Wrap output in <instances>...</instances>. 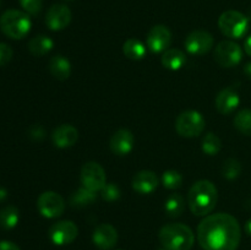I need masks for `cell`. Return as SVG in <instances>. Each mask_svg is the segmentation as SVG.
<instances>
[{
    "mask_svg": "<svg viewBox=\"0 0 251 250\" xmlns=\"http://www.w3.org/2000/svg\"><path fill=\"white\" fill-rule=\"evenodd\" d=\"M242 239L240 225L229 213H215L198 227V240L203 250H237Z\"/></svg>",
    "mask_w": 251,
    "mask_h": 250,
    "instance_id": "6da1fadb",
    "label": "cell"
},
{
    "mask_svg": "<svg viewBox=\"0 0 251 250\" xmlns=\"http://www.w3.org/2000/svg\"><path fill=\"white\" fill-rule=\"evenodd\" d=\"M217 188L210 180H199L190 188L188 205L195 216H208L217 203Z\"/></svg>",
    "mask_w": 251,
    "mask_h": 250,
    "instance_id": "7a4b0ae2",
    "label": "cell"
},
{
    "mask_svg": "<svg viewBox=\"0 0 251 250\" xmlns=\"http://www.w3.org/2000/svg\"><path fill=\"white\" fill-rule=\"evenodd\" d=\"M159 242L167 250H190L195 237L190 227L183 223H168L159 230Z\"/></svg>",
    "mask_w": 251,
    "mask_h": 250,
    "instance_id": "3957f363",
    "label": "cell"
},
{
    "mask_svg": "<svg viewBox=\"0 0 251 250\" xmlns=\"http://www.w3.org/2000/svg\"><path fill=\"white\" fill-rule=\"evenodd\" d=\"M0 29L9 38L22 39L31 31V19L24 11L7 10L0 16Z\"/></svg>",
    "mask_w": 251,
    "mask_h": 250,
    "instance_id": "277c9868",
    "label": "cell"
},
{
    "mask_svg": "<svg viewBox=\"0 0 251 250\" xmlns=\"http://www.w3.org/2000/svg\"><path fill=\"white\" fill-rule=\"evenodd\" d=\"M218 27L225 36L229 38H242L249 28V20L237 10L225 11L218 19Z\"/></svg>",
    "mask_w": 251,
    "mask_h": 250,
    "instance_id": "5b68a950",
    "label": "cell"
},
{
    "mask_svg": "<svg viewBox=\"0 0 251 250\" xmlns=\"http://www.w3.org/2000/svg\"><path fill=\"white\" fill-rule=\"evenodd\" d=\"M206 122L198 110H185L176 120V130L183 137H196L205 130Z\"/></svg>",
    "mask_w": 251,
    "mask_h": 250,
    "instance_id": "8992f818",
    "label": "cell"
},
{
    "mask_svg": "<svg viewBox=\"0 0 251 250\" xmlns=\"http://www.w3.org/2000/svg\"><path fill=\"white\" fill-rule=\"evenodd\" d=\"M37 208L46 218L60 217L65 210V200L55 191H44L37 200Z\"/></svg>",
    "mask_w": 251,
    "mask_h": 250,
    "instance_id": "52a82bcc",
    "label": "cell"
},
{
    "mask_svg": "<svg viewBox=\"0 0 251 250\" xmlns=\"http://www.w3.org/2000/svg\"><path fill=\"white\" fill-rule=\"evenodd\" d=\"M81 183L85 188L93 191H100L107 184V176L103 167L97 162H87L83 164L80 173Z\"/></svg>",
    "mask_w": 251,
    "mask_h": 250,
    "instance_id": "ba28073f",
    "label": "cell"
},
{
    "mask_svg": "<svg viewBox=\"0 0 251 250\" xmlns=\"http://www.w3.org/2000/svg\"><path fill=\"white\" fill-rule=\"evenodd\" d=\"M243 50L233 41H222L215 48V60L223 68H233L242 61Z\"/></svg>",
    "mask_w": 251,
    "mask_h": 250,
    "instance_id": "9c48e42d",
    "label": "cell"
},
{
    "mask_svg": "<svg viewBox=\"0 0 251 250\" xmlns=\"http://www.w3.org/2000/svg\"><path fill=\"white\" fill-rule=\"evenodd\" d=\"M78 228L73 221H58L49 228L48 235L55 245H68L77 238Z\"/></svg>",
    "mask_w": 251,
    "mask_h": 250,
    "instance_id": "30bf717a",
    "label": "cell"
},
{
    "mask_svg": "<svg viewBox=\"0 0 251 250\" xmlns=\"http://www.w3.org/2000/svg\"><path fill=\"white\" fill-rule=\"evenodd\" d=\"M213 47V37L210 32L196 29L188 34L185 39V48L193 55H203Z\"/></svg>",
    "mask_w": 251,
    "mask_h": 250,
    "instance_id": "8fae6325",
    "label": "cell"
},
{
    "mask_svg": "<svg viewBox=\"0 0 251 250\" xmlns=\"http://www.w3.org/2000/svg\"><path fill=\"white\" fill-rule=\"evenodd\" d=\"M146 43L152 53H164L171 47L172 32L164 25L153 26L147 34Z\"/></svg>",
    "mask_w": 251,
    "mask_h": 250,
    "instance_id": "7c38bea8",
    "label": "cell"
},
{
    "mask_svg": "<svg viewBox=\"0 0 251 250\" xmlns=\"http://www.w3.org/2000/svg\"><path fill=\"white\" fill-rule=\"evenodd\" d=\"M73 14L64 4H54L49 7L46 16V24L51 31H61L70 25Z\"/></svg>",
    "mask_w": 251,
    "mask_h": 250,
    "instance_id": "4fadbf2b",
    "label": "cell"
},
{
    "mask_svg": "<svg viewBox=\"0 0 251 250\" xmlns=\"http://www.w3.org/2000/svg\"><path fill=\"white\" fill-rule=\"evenodd\" d=\"M93 244L100 250H110L118 242V232L109 223H102L93 230Z\"/></svg>",
    "mask_w": 251,
    "mask_h": 250,
    "instance_id": "5bb4252c",
    "label": "cell"
},
{
    "mask_svg": "<svg viewBox=\"0 0 251 250\" xmlns=\"http://www.w3.org/2000/svg\"><path fill=\"white\" fill-rule=\"evenodd\" d=\"M135 137L130 130L119 129L114 132L109 142V147L112 152L117 156H125L130 153L134 147Z\"/></svg>",
    "mask_w": 251,
    "mask_h": 250,
    "instance_id": "9a60e30c",
    "label": "cell"
},
{
    "mask_svg": "<svg viewBox=\"0 0 251 250\" xmlns=\"http://www.w3.org/2000/svg\"><path fill=\"white\" fill-rule=\"evenodd\" d=\"M240 103L239 95H238L237 90L234 87H227L223 88L220 93L217 95L215 100L216 108L221 114H230L234 112L238 108Z\"/></svg>",
    "mask_w": 251,
    "mask_h": 250,
    "instance_id": "2e32d148",
    "label": "cell"
},
{
    "mask_svg": "<svg viewBox=\"0 0 251 250\" xmlns=\"http://www.w3.org/2000/svg\"><path fill=\"white\" fill-rule=\"evenodd\" d=\"M78 140V131L70 124H63L56 127L51 134V141L58 149H68L74 146Z\"/></svg>",
    "mask_w": 251,
    "mask_h": 250,
    "instance_id": "e0dca14e",
    "label": "cell"
},
{
    "mask_svg": "<svg viewBox=\"0 0 251 250\" xmlns=\"http://www.w3.org/2000/svg\"><path fill=\"white\" fill-rule=\"evenodd\" d=\"M158 186V178L151 171H141L132 178V189L141 195L153 193Z\"/></svg>",
    "mask_w": 251,
    "mask_h": 250,
    "instance_id": "ac0fdd59",
    "label": "cell"
},
{
    "mask_svg": "<svg viewBox=\"0 0 251 250\" xmlns=\"http://www.w3.org/2000/svg\"><path fill=\"white\" fill-rule=\"evenodd\" d=\"M48 69L50 71L51 76L59 81L68 80L71 74L70 61L65 56L60 55V54L51 56L50 60H49Z\"/></svg>",
    "mask_w": 251,
    "mask_h": 250,
    "instance_id": "d6986e66",
    "label": "cell"
},
{
    "mask_svg": "<svg viewBox=\"0 0 251 250\" xmlns=\"http://www.w3.org/2000/svg\"><path fill=\"white\" fill-rule=\"evenodd\" d=\"M161 61L164 68L176 71L183 68L184 64L186 63V56L180 49L171 48L164 51Z\"/></svg>",
    "mask_w": 251,
    "mask_h": 250,
    "instance_id": "ffe728a7",
    "label": "cell"
},
{
    "mask_svg": "<svg viewBox=\"0 0 251 250\" xmlns=\"http://www.w3.org/2000/svg\"><path fill=\"white\" fill-rule=\"evenodd\" d=\"M96 199H97V194H96V191L90 190V189L82 186V188L77 189V190H75L73 194H71L70 205L73 206V207H78V208L86 207V206L88 205H92V203L96 201Z\"/></svg>",
    "mask_w": 251,
    "mask_h": 250,
    "instance_id": "44dd1931",
    "label": "cell"
},
{
    "mask_svg": "<svg viewBox=\"0 0 251 250\" xmlns=\"http://www.w3.org/2000/svg\"><path fill=\"white\" fill-rule=\"evenodd\" d=\"M54 42L44 34H38L28 42V50L34 56H43L53 49Z\"/></svg>",
    "mask_w": 251,
    "mask_h": 250,
    "instance_id": "7402d4cb",
    "label": "cell"
},
{
    "mask_svg": "<svg viewBox=\"0 0 251 250\" xmlns=\"http://www.w3.org/2000/svg\"><path fill=\"white\" fill-rule=\"evenodd\" d=\"M123 53L131 60H141L146 55V47L136 38H129L123 44Z\"/></svg>",
    "mask_w": 251,
    "mask_h": 250,
    "instance_id": "603a6c76",
    "label": "cell"
},
{
    "mask_svg": "<svg viewBox=\"0 0 251 250\" xmlns=\"http://www.w3.org/2000/svg\"><path fill=\"white\" fill-rule=\"evenodd\" d=\"M164 210L169 217H179L185 210V200L180 194H172L166 200Z\"/></svg>",
    "mask_w": 251,
    "mask_h": 250,
    "instance_id": "cb8c5ba5",
    "label": "cell"
},
{
    "mask_svg": "<svg viewBox=\"0 0 251 250\" xmlns=\"http://www.w3.org/2000/svg\"><path fill=\"white\" fill-rule=\"evenodd\" d=\"M20 212L15 206H6L0 211V228L5 230L12 229L17 225Z\"/></svg>",
    "mask_w": 251,
    "mask_h": 250,
    "instance_id": "d4e9b609",
    "label": "cell"
},
{
    "mask_svg": "<svg viewBox=\"0 0 251 250\" xmlns=\"http://www.w3.org/2000/svg\"><path fill=\"white\" fill-rule=\"evenodd\" d=\"M234 126L242 134L251 136V109H243L235 115Z\"/></svg>",
    "mask_w": 251,
    "mask_h": 250,
    "instance_id": "484cf974",
    "label": "cell"
},
{
    "mask_svg": "<svg viewBox=\"0 0 251 250\" xmlns=\"http://www.w3.org/2000/svg\"><path fill=\"white\" fill-rule=\"evenodd\" d=\"M222 149V141L217 135L208 132L202 140V151L208 156H216Z\"/></svg>",
    "mask_w": 251,
    "mask_h": 250,
    "instance_id": "4316f807",
    "label": "cell"
},
{
    "mask_svg": "<svg viewBox=\"0 0 251 250\" xmlns=\"http://www.w3.org/2000/svg\"><path fill=\"white\" fill-rule=\"evenodd\" d=\"M240 173H242V164L238 159L228 158L223 162L222 174L226 179H228V180L237 179L240 175Z\"/></svg>",
    "mask_w": 251,
    "mask_h": 250,
    "instance_id": "83f0119b",
    "label": "cell"
},
{
    "mask_svg": "<svg viewBox=\"0 0 251 250\" xmlns=\"http://www.w3.org/2000/svg\"><path fill=\"white\" fill-rule=\"evenodd\" d=\"M162 184H163L164 188L169 189V190H176V189L180 188L181 184H183V176L179 172L171 169V171H167L163 173Z\"/></svg>",
    "mask_w": 251,
    "mask_h": 250,
    "instance_id": "f1b7e54d",
    "label": "cell"
},
{
    "mask_svg": "<svg viewBox=\"0 0 251 250\" xmlns=\"http://www.w3.org/2000/svg\"><path fill=\"white\" fill-rule=\"evenodd\" d=\"M100 196L104 201L108 202H113V201L119 200L120 196H122V190H120L119 186L114 183H107L100 190Z\"/></svg>",
    "mask_w": 251,
    "mask_h": 250,
    "instance_id": "f546056e",
    "label": "cell"
},
{
    "mask_svg": "<svg viewBox=\"0 0 251 250\" xmlns=\"http://www.w3.org/2000/svg\"><path fill=\"white\" fill-rule=\"evenodd\" d=\"M19 1L25 12L28 15H33V16L41 12L42 5H43L42 0H19Z\"/></svg>",
    "mask_w": 251,
    "mask_h": 250,
    "instance_id": "4dcf8cb0",
    "label": "cell"
},
{
    "mask_svg": "<svg viewBox=\"0 0 251 250\" xmlns=\"http://www.w3.org/2000/svg\"><path fill=\"white\" fill-rule=\"evenodd\" d=\"M12 54H14V51H12L11 47L9 44L0 42V66L6 65L11 60Z\"/></svg>",
    "mask_w": 251,
    "mask_h": 250,
    "instance_id": "1f68e13d",
    "label": "cell"
},
{
    "mask_svg": "<svg viewBox=\"0 0 251 250\" xmlns=\"http://www.w3.org/2000/svg\"><path fill=\"white\" fill-rule=\"evenodd\" d=\"M44 129L41 126V125H34V126L31 127L29 130V136L32 137L33 140H42L44 137Z\"/></svg>",
    "mask_w": 251,
    "mask_h": 250,
    "instance_id": "d6a6232c",
    "label": "cell"
},
{
    "mask_svg": "<svg viewBox=\"0 0 251 250\" xmlns=\"http://www.w3.org/2000/svg\"><path fill=\"white\" fill-rule=\"evenodd\" d=\"M0 250H21L19 245L9 240H0Z\"/></svg>",
    "mask_w": 251,
    "mask_h": 250,
    "instance_id": "836d02e7",
    "label": "cell"
},
{
    "mask_svg": "<svg viewBox=\"0 0 251 250\" xmlns=\"http://www.w3.org/2000/svg\"><path fill=\"white\" fill-rule=\"evenodd\" d=\"M244 50L248 55L251 56V34L245 39V43H244Z\"/></svg>",
    "mask_w": 251,
    "mask_h": 250,
    "instance_id": "e575fe53",
    "label": "cell"
},
{
    "mask_svg": "<svg viewBox=\"0 0 251 250\" xmlns=\"http://www.w3.org/2000/svg\"><path fill=\"white\" fill-rule=\"evenodd\" d=\"M244 74H245V75H247V77L249 78V80H251V61H250V63L245 64Z\"/></svg>",
    "mask_w": 251,
    "mask_h": 250,
    "instance_id": "d590c367",
    "label": "cell"
},
{
    "mask_svg": "<svg viewBox=\"0 0 251 250\" xmlns=\"http://www.w3.org/2000/svg\"><path fill=\"white\" fill-rule=\"evenodd\" d=\"M6 198H7V190L0 186V202L6 200Z\"/></svg>",
    "mask_w": 251,
    "mask_h": 250,
    "instance_id": "8d00e7d4",
    "label": "cell"
},
{
    "mask_svg": "<svg viewBox=\"0 0 251 250\" xmlns=\"http://www.w3.org/2000/svg\"><path fill=\"white\" fill-rule=\"evenodd\" d=\"M245 232H247L248 235H250L251 237V218L247 223H245Z\"/></svg>",
    "mask_w": 251,
    "mask_h": 250,
    "instance_id": "74e56055",
    "label": "cell"
},
{
    "mask_svg": "<svg viewBox=\"0 0 251 250\" xmlns=\"http://www.w3.org/2000/svg\"><path fill=\"white\" fill-rule=\"evenodd\" d=\"M161 250H167V249H166V248H163V249H161Z\"/></svg>",
    "mask_w": 251,
    "mask_h": 250,
    "instance_id": "f35d334b",
    "label": "cell"
},
{
    "mask_svg": "<svg viewBox=\"0 0 251 250\" xmlns=\"http://www.w3.org/2000/svg\"><path fill=\"white\" fill-rule=\"evenodd\" d=\"M0 6H1V0H0Z\"/></svg>",
    "mask_w": 251,
    "mask_h": 250,
    "instance_id": "ab89813d",
    "label": "cell"
},
{
    "mask_svg": "<svg viewBox=\"0 0 251 250\" xmlns=\"http://www.w3.org/2000/svg\"><path fill=\"white\" fill-rule=\"evenodd\" d=\"M117 250H123V249H117Z\"/></svg>",
    "mask_w": 251,
    "mask_h": 250,
    "instance_id": "60d3db41",
    "label": "cell"
}]
</instances>
